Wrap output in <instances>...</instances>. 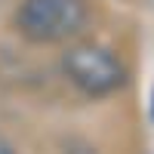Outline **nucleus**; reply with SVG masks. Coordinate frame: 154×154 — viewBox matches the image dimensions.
Returning <instances> with one entry per match:
<instances>
[{"label":"nucleus","instance_id":"20e7f679","mask_svg":"<svg viewBox=\"0 0 154 154\" xmlns=\"http://www.w3.org/2000/svg\"><path fill=\"white\" fill-rule=\"evenodd\" d=\"M151 111H154V102H151Z\"/></svg>","mask_w":154,"mask_h":154},{"label":"nucleus","instance_id":"f257e3e1","mask_svg":"<svg viewBox=\"0 0 154 154\" xmlns=\"http://www.w3.org/2000/svg\"><path fill=\"white\" fill-rule=\"evenodd\" d=\"M19 31L34 43L68 40L86 25L83 0H25L16 12Z\"/></svg>","mask_w":154,"mask_h":154},{"label":"nucleus","instance_id":"f03ea898","mask_svg":"<svg viewBox=\"0 0 154 154\" xmlns=\"http://www.w3.org/2000/svg\"><path fill=\"white\" fill-rule=\"evenodd\" d=\"M62 68L65 77L86 96H108L120 89L126 80V71L120 59L105 46L96 43H77L62 56Z\"/></svg>","mask_w":154,"mask_h":154},{"label":"nucleus","instance_id":"7ed1b4c3","mask_svg":"<svg viewBox=\"0 0 154 154\" xmlns=\"http://www.w3.org/2000/svg\"><path fill=\"white\" fill-rule=\"evenodd\" d=\"M0 154H16V151H12V145L6 142V139H0Z\"/></svg>","mask_w":154,"mask_h":154}]
</instances>
